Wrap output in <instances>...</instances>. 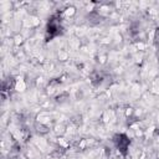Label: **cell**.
<instances>
[{
	"label": "cell",
	"instance_id": "obj_3",
	"mask_svg": "<svg viewBox=\"0 0 159 159\" xmlns=\"http://www.w3.org/2000/svg\"><path fill=\"white\" fill-rule=\"evenodd\" d=\"M154 43L157 46H159V29H157L155 31V35H154Z\"/></svg>",
	"mask_w": 159,
	"mask_h": 159
},
{
	"label": "cell",
	"instance_id": "obj_2",
	"mask_svg": "<svg viewBox=\"0 0 159 159\" xmlns=\"http://www.w3.org/2000/svg\"><path fill=\"white\" fill-rule=\"evenodd\" d=\"M60 31H61V21H60V19H55V17L51 19L48 21V24H47V30H46L47 39H52V37L57 36L60 34Z\"/></svg>",
	"mask_w": 159,
	"mask_h": 159
},
{
	"label": "cell",
	"instance_id": "obj_1",
	"mask_svg": "<svg viewBox=\"0 0 159 159\" xmlns=\"http://www.w3.org/2000/svg\"><path fill=\"white\" fill-rule=\"evenodd\" d=\"M113 142H114L116 148L123 155H125L127 154V150H128V147H129V139H128V137L125 134H116L113 137Z\"/></svg>",
	"mask_w": 159,
	"mask_h": 159
}]
</instances>
